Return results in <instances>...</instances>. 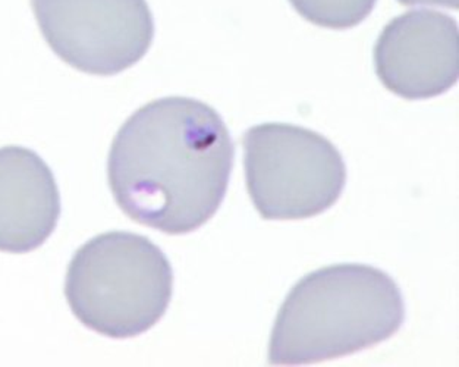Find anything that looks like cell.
<instances>
[{
    "label": "cell",
    "instance_id": "obj_1",
    "mask_svg": "<svg viewBox=\"0 0 459 367\" xmlns=\"http://www.w3.org/2000/svg\"><path fill=\"white\" fill-rule=\"evenodd\" d=\"M230 129L190 97L150 101L117 131L108 179L117 206L165 234H190L213 218L234 168Z\"/></svg>",
    "mask_w": 459,
    "mask_h": 367
},
{
    "label": "cell",
    "instance_id": "obj_2",
    "mask_svg": "<svg viewBox=\"0 0 459 367\" xmlns=\"http://www.w3.org/2000/svg\"><path fill=\"white\" fill-rule=\"evenodd\" d=\"M405 320L398 284L377 267L342 263L306 275L290 290L269 341L272 364H313L395 336Z\"/></svg>",
    "mask_w": 459,
    "mask_h": 367
},
{
    "label": "cell",
    "instance_id": "obj_3",
    "mask_svg": "<svg viewBox=\"0 0 459 367\" xmlns=\"http://www.w3.org/2000/svg\"><path fill=\"white\" fill-rule=\"evenodd\" d=\"M174 272L160 247L126 231L97 235L69 263L65 295L74 315L100 336H142L165 316Z\"/></svg>",
    "mask_w": 459,
    "mask_h": 367
},
{
    "label": "cell",
    "instance_id": "obj_4",
    "mask_svg": "<svg viewBox=\"0 0 459 367\" xmlns=\"http://www.w3.org/2000/svg\"><path fill=\"white\" fill-rule=\"evenodd\" d=\"M247 190L267 221L313 218L338 202L347 184L342 154L322 134L281 122L242 137Z\"/></svg>",
    "mask_w": 459,
    "mask_h": 367
},
{
    "label": "cell",
    "instance_id": "obj_5",
    "mask_svg": "<svg viewBox=\"0 0 459 367\" xmlns=\"http://www.w3.org/2000/svg\"><path fill=\"white\" fill-rule=\"evenodd\" d=\"M41 34L65 64L110 77L142 61L154 39L145 0H31Z\"/></svg>",
    "mask_w": 459,
    "mask_h": 367
},
{
    "label": "cell",
    "instance_id": "obj_6",
    "mask_svg": "<svg viewBox=\"0 0 459 367\" xmlns=\"http://www.w3.org/2000/svg\"><path fill=\"white\" fill-rule=\"evenodd\" d=\"M375 68L382 84L407 100L446 93L459 77L456 21L429 9L392 20L376 41Z\"/></svg>",
    "mask_w": 459,
    "mask_h": 367
},
{
    "label": "cell",
    "instance_id": "obj_7",
    "mask_svg": "<svg viewBox=\"0 0 459 367\" xmlns=\"http://www.w3.org/2000/svg\"><path fill=\"white\" fill-rule=\"evenodd\" d=\"M52 170L32 150L0 149V251L24 255L45 244L61 218Z\"/></svg>",
    "mask_w": 459,
    "mask_h": 367
},
{
    "label": "cell",
    "instance_id": "obj_8",
    "mask_svg": "<svg viewBox=\"0 0 459 367\" xmlns=\"http://www.w3.org/2000/svg\"><path fill=\"white\" fill-rule=\"evenodd\" d=\"M297 13L325 29L347 30L363 22L377 0H290Z\"/></svg>",
    "mask_w": 459,
    "mask_h": 367
},
{
    "label": "cell",
    "instance_id": "obj_9",
    "mask_svg": "<svg viewBox=\"0 0 459 367\" xmlns=\"http://www.w3.org/2000/svg\"><path fill=\"white\" fill-rule=\"evenodd\" d=\"M399 4L414 6V4H428V6H444V8L456 9L459 0H399Z\"/></svg>",
    "mask_w": 459,
    "mask_h": 367
}]
</instances>
